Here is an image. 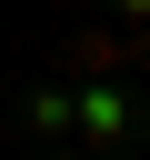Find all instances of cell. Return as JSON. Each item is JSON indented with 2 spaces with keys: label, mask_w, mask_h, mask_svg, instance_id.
I'll return each mask as SVG.
<instances>
[{
  "label": "cell",
  "mask_w": 150,
  "mask_h": 160,
  "mask_svg": "<svg viewBox=\"0 0 150 160\" xmlns=\"http://www.w3.org/2000/svg\"><path fill=\"white\" fill-rule=\"evenodd\" d=\"M130 120H140V110H130V90H100V80H90V90H70V130H80V150H90V160H110V150L130 140Z\"/></svg>",
  "instance_id": "cell-1"
},
{
  "label": "cell",
  "mask_w": 150,
  "mask_h": 160,
  "mask_svg": "<svg viewBox=\"0 0 150 160\" xmlns=\"http://www.w3.org/2000/svg\"><path fill=\"white\" fill-rule=\"evenodd\" d=\"M20 120H30L40 140H60V130H70V90H30V110H20Z\"/></svg>",
  "instance_id": "cell-2"
},
{
  "label": "cell",
  "mask_w": 150,
  "mask_h": 160,
  "mask_svg": "<svg viewBox=\"0 0 150 160\" xmlns=\"http://www.w3.org/2000/svg\"><path fill=\"white\" fill-rule=\"evenodd\" d=\"M120 10H130V20H150V0H120Z\"/></svg>",
  "instance_id": "cell-3"
},
{
  "label": "cell",
  "mask_w": 150,
  "mask_h": 160,
  "mask_svg": "<svg viewBox=\"0 0 150 160\" xmlns=\"http://www.w3.org/2000/svg\"><path fill=\"white\" fill-rule=\"evenodd\" d=\"M40 160H90V150H40Z\"/></svg>",
  "instance_id": "cell-4"
}]
</instances>
